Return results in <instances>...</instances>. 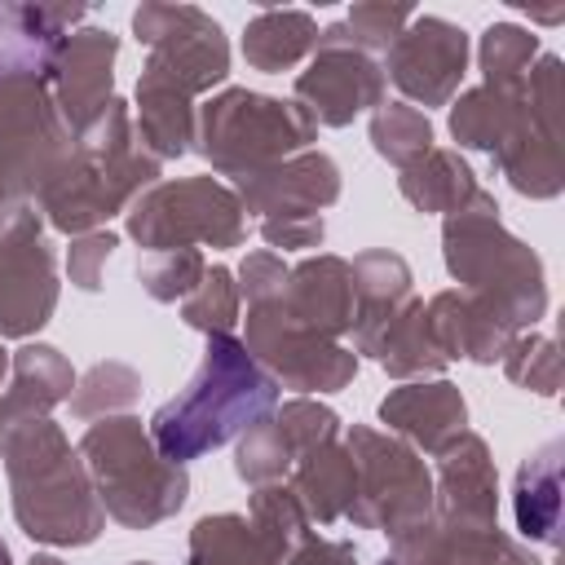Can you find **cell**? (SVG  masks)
Listing matches in <instances>:
<instances>
[{"mask_svg": "<svg viewBox=\"0 0 565 565\" xmlns=\"http://www.w3.org/2000/svg\"><path fill=\"white\" fill-rule=\"evenodd\" d=\"M0 459L9 472L13 521L26 539L49 547H84L106 530L93 477L49 415L0 424Z\"/></svg>", "mask_w": 565, "mask_h": 565, "instance_id": "6da1fadb", "label": "cell"}, {"mask_svg": "<svg viewBox=\"0 0 565 565\" xmlns=\"http://www.w3.org/2000/svg\"><path fill=\"white\" fill-rule=\"evenodd\" d=\"M278 406L274 375L243 349L234 335H207L203 362L190 375V384L168 397L150 415V441L163 459L190 463L234 437H243L256 419H265Z\"/></svg>", "mask_w": 565, "mask_h": 565, "instance_id": "7a4b0ae2", "label": "cell"}, {"mask_svg": "<svg viewBox=\"0 0 565 565\" xmlns=\"http://www.w3.org/2000/svg\"><path fill=\"white\" fill-rule=\"evenodd\" d=\"M154 177H159V159H150L141 150L132 115L115 97L84 132H75L71 159L40 190L35 212L53 230L79 238V234H93L97 225H106L110 216L128 212L132 199L154 185Z\"/></svg>", "mask_w": 565, "mask_h": 565, "instance_id": "3957f363", "label": "cell"}, {"mask_svg": "<svg viewBox=\"0 0 565 565\" xmlns=\"http://www.w3.org/2000/svg\"><path fill=\"white\" fill-rule=\"evenodd\" d=\"M441 256L459 291L499 318L508 331H530L547 313V282L543 260L503 230L499 203L486 190L463 212H450L441 225Z\"/></svg>", "mask_w": 565, "mask_h": 565, "instance_id": "277c9868", "label": "cell"}, {"mask_svg": "<svg viewBox=\"0 0 565 565\" xmlns=\"http://www.w3.org/2000/svg\"><path fill=\"white\" fill-rule=\"evenodd\" d=\"M79 459L93 477L97 503L124 530H150L185 508L190 472L159 455L137 415H106L84 428Z\"/></svg>", "mask_w": 565, "mask_h": 565, "instance_id": "5b68a950", "label": "cell"}, {"mask_svg": "<svg viewBox=\"0 0 565 565\" xmlns=\"http://www.w3.org/2000/svg\"><path fill=\"white\" fill-rule=\"evenodd\" d=\"M318 141L313 119L282 97L252 93V88H225L199 110L194 150L212 163V172L238 181L260 168H274Z\"/></svg>", "mask_w": 565, "mask_h": 565, "instance_id": "8992f818", "label": "cell"}, {"mask_svg": "<svg viewBox=\"0 0 565 565\" xmlns=\"http://www.w3.org/2000/svg\"><path fill=\"white\" fill-rule=\"evenodd\" d=\"M344 446L358 472L344 521H353L358 530H380L388 534V543L433 521V472L415 446L366 424H349Z\"/></svg>", "mask_w": 565, "mask_h": 565, "instance_id": "52a82bcc", "label": "cell"}, {"mask_svg": "<svg viewBox=\"0 0 565 565\" xmlns=\"http://www.w3.org/2000/svg\"><path fill=\"white\" fill-rule=\"evenodd\" d=\"M243 203V212L256 216L260 238L282 252L318 247L327 234L322 207L340 199V168L322 150H300L274 168H260L252 177H238L230 185Z\"/></svg>", "mask_w": 565, "mask_h": 565, "instance_id": "ba28073f", "label": "cell"}, {"mask_svg": "<svg viewBox=\"0 0 565 565\" xmlns=\"http://www.w3.org/2000/svg\"><path fill=\"white\" fill-rule=\"evenodd\" d=\"M128 234L141 252H177V247H238L247 238V212L230 185L216 177H181L154 181L132 199Z\"/></svg>", "mask_w": 565, "mask_h": 565, "instance_id": "9c48e42d", "label": "cell"}, {"mask_svg": "<svg viewBox=\"0 0 565 565\" xmlns=\"http://www.w3.org/2000/svg\"><path fill=\"white\" fill-rule=\"evenodd\" d=\"M132 31L146 44V66L137 84L168 88L181 97H199L230 75V40L212 13L199 4H141L132 13Z\"/></svg>", "mask_w": 565, "mask_h": 565, "instance_id": "30bf717a", "label": "cell"}, {"mask_svg": "<svg viewBox=\"0 0 565 565\" xmlns=\"http://www.w3.org/2000/svg\"><path fill=\"white\" fill-rule=\"evenodd\" d=\"M71 128L62 124L49 79L40 71L0 75V177L31 203L71 159Z\"/></svg>", "mask_w": 565, "mask_h": 565, "instance_id": "8fae6325", "label": "cell"}, {"mask_svg": "<svg viewBox=\"0 0 565 565\" xmlns=\"http://www.w3.org/2000/svg\"><path fill=\"white\" fill-rule=\"evenodd\" d=\"M561 106H565L561 57L539 53V62L530 66L525 93H521V110H516L508 137L499 141V150L490 154L494 168L503 172V181L525 199H556L565 190Z\"/></svg>", "mask_w": 565, "mask_h": 565, "instance_id": "7c38bea8", "label": "cell"}, {"mask_svg": "<svg viewBox=\"0 0 565 565\" xmlns=\"http://www.w3.org/2000/svg\"><path fill=\"white\" fill-rule=\"evenodd\" d=\"M309 534V516L287 481L256 486L247 512L199 516L190 530V565H282Z\"/></svg>", "mask_w": 565, "mask_h": 565, "instance_id": "4fadbf2b", "label": "cell"}, {"mask_svg": "<svg viewBox=\"0 0 565 565\" xmlns=\"http://www.w3.org/2000/svg\"><path fill=\"white\" fill-rule=\"evenodd\" d=\"M243 349L274 375V384L296 393H340L358 375V353L349 344L291 322L274 300L247 305Z\"/></svg>", "mask_w": 565, "mask_h": 565, "instance_id": "5bb4252c", "label": "cell"}, {"mask_svg": "<svg viewBox=\"0 0 565 565\" xmlns=\"http://www.w3.org/2000/svg\"><path fill=\"white\" fill-rule=\"evenodd\" d=\"M380 71L415 102V110L446 106L459 93V79L468 71V35H463V26H455L437 13H415L402 26V35L384 49Z\"/></svg>", "mask_w": 565, "mask_h": 565, "instance_id": "9a60e30c", "label": "cell"}, {"mask_svg": "<svg viewBox=\"0 0 565 565\" xmlns=\"http://www.w3.org/2000/svg\"><path fill=\"white\" fill-rule=\"evenodd\" d=\"M57 309V265L40 234V212L0 234V335L26 340Z\"/></svg>", "mask_w": 565, "mask_h": 565, "instance_id": "2e32d148", "label": "cell"}, {"mask_svg": "<svg viewBox=\"0 0 565 565\" xmlns=\"http://www.w3.org/2000/svg\"><path fill=\"white\" fill-rule=\"evenodd\" d=\"M296 106L313 128H344L362 110L384 106V71L353 44H313V62L296 75Z\"/></svg>", "mask_w": 565, "mask_h": 565, "instance_id": "e0dca14e", "label": "cell"}, {"mask_svg": "<svg viewBox=\"0 0 565 565\" xmlns=\"http://www.w3.org/2000/svg\"><path fill=\"white\" fill-rule=\"evenodd\" d=\"M115 53H119V40L102 26H79L62 35V44L53 49L44 79L71 137L84 132L115 102Z\"/></svg>", "mask_w": 565, "mask_h": 565, "instance_id": "ac0fdd59", "label": "cell"}, {"mask_svg": "<svg viewBox=\"0 0 565 565\" xmlns=\"http://www.w3.org/2000/svg\"><path fill=\"white\" fill-rule=\"evenodd\" d=\"M433 516L450 525H499V472L477 433H459L437 455Z\"/></svg>", "mask_w": 565, "mask_h": 565, "instance_id": "d6986e66", "label": "cell"}, {"mask_svg": "<svg viewBox=\"0 0 565 565\" xmlns=\"http://www.w3.org/2000/svg\"><path fill=\"white\" fill-rule=\"evenodd\" d=\"M380 424H388V433L406 446L437 459L459 433H468V406L450 380H406L380 402Z\"/></svg>", "mask_w": 565, "mask_h": 565, "instance_id": "ffe728a7", "label": "cell"}, {"mask_svg": "<svg viewBox=\"0 0 565 565\" xmlns=\"http://www.w3.org/2000/svg\"><path fill=\"white\" fill-rule=\"evenodd\" d=\"M274 305L291 322H300V327H309V331H318L327 340L349 335V327H353V274H349V260L331 256V252L305 256L300 265L287 269V282L274 296Z\"/></svg>", "mask_w": 565, "mask_h": 565, "instance_id": "44dd1931", "label": "cell"}, {"mask_svg": "<svg viewBox=\"0 0 565 565\" xmlns=\"http://www.w3.org/2000/svg\"><path fill=\"white\" fill-rule=\"evenodd\" d=\"M388 552L402 565H543L525 543H516L499 525H450L437 516L393 539Z\"/></svg>", "mask_w": 565, "mask_h": 565, "instance_id": "7402d4cb", "label": "cell"}, {"mask_svg": "<svg viewBox=\"0 0 565 565\" xmlns=\"http://www.w3.org/2000/svg\"><path fill=\"white\" fill-rule=\"evenodd\" d=\"M353 353H375L380 335L397 322V313L415 300V278H411V265L388 252V247H375V252H362L353 265Z\"/></svg>", "mask_w": 565, "mask_h": 565, "instance_id": "603a6c76", "label": "cell"}, {"mask_svg": "<svg viewBox=\"0 0 565 565\" xmlns=\"http://www.w3.org/2000/svg\"><path fill=\"white\" fill-rule=\"evenodd\" d=\"M75 22H84L79 4H0V75H44L53 49Z\"/></svg>", "mask_w": 565, "mask_h": 565, "instance_id": "cb8c5ba5", "label": "cell"}, {"mask_svg": "<svg viewBox=\"0 0 565 565\" xmlns=\"http://www.w3.org/2000/svg\"><path fill=\"white\" fill-rule=\"evenodd\" d=\"M424 313H428L433 340H437V349L446 353V362H450V358H468V362L490 366V362H499V358L508 353V344L516 340V331H508L499 318H490L481 305H472L459 287H455V291H437V296L424 305Z\"/></svg>", "mask_w": 565, "mask_h": 565, "instance_id": "d4e9b609", "label": "cell"}, {"mask_svg": "<svg viewBox=\"0 0 565 565\" xmlns=\"http://www.w3.org/2000/svg\"><path fill=\"white\" fill-rule=\"evenodd\" d=\"M287 486L291 494L300 499L309 525H335L344 521L349 503H353V486H358V472H353V455L340 437L305 450L291 472H287Z\"/></svg>", "mask_w": 565, "mask_h": 565, "instance_id": "484cf974", "label": "cell"}, {"mask_svg": "<svg viewBox=\"0 0 565 565\" xmlns=\"http://www.w3.org/2000/svg\"><path fill=\"white\" fill-rule=\"evenodd\" d=\"M75 371L53 344H22L9 362V388L0 393V424L49 415L53 406L71 402Z\"/></svg>", "mask_w": 565, "mask_h": 565, "instance_id": "4316f807", "label": "cell"}, {"mask_svg": "<svg viewBox=\"0 0 565 565\" xmlns=\"http://www.w3.org/2000/svg\"><path fill=\"white\" fill-rule=\"evenodd\" d=\"M561 463H565V441H543L516 468L512 512H516V530L530 543L556 547L561 539Z\"/></svg>", "mask_w": 565, "mask_h": 565, "instance_id": "83f0119b", "label": "cell"}, {"mask_svg": "<svg viewBox=\"0 0 565 565\" xmlns=\"http://www.w3.org/2000/svg\"><path fill=\"white\" fill-rule=\"evenodd\" d=\"M397 190L415 212H446V216L463 212L468 203H477L486 194L477 172L459 159V150H437V146L424 159H415L411 168H402Z\"/></svg>", "mask_w": 565, "mask_h": 565, "instance_id": "f1b7e54d", "label": "cell"}, {"mask_svg": "<svg viewBox=\"0 0 565 565\" xmlns=\"http://www.w3.org/2000/svg\"><path fill=\"white\" fill-rule=\"evenodd\" d=\"M318 44V22L305 9H265L243 31V57L252 71H291Z\"/></svg>", "mask_w": 565, "mask_h": 565, "instance_id": "f546056e", "label": "cell"}, {"mask_svg": "<svg viewBox=\"0 0 565 565\" xmlns=\"http://www.w3.org/2000/svg\"><path fill=\"white\" fill-rule=\"evenodd\" d=\"M137 141L150 159H181L185 150H194V128H199V115H194V102L181 97V93H168V88H150V84H137Z\"/></svg>", "mask_w": 565, "mask_h": 565, "instance_id": "4dcf8cb0", "label": "cell"}, {"mask_svg": "<svg viewBox=\"0 0 565 565\" xmlns=\"http://www.w3.org/2000/svg\"><path fill=\"white\" fill-rule=\"evenodd\" d=\"M393 380H424V375H441L446 371V353L437 349L433 340V327H428V313H424V300H411L397 322L380 335L375 353H371Z\"/></svg>", "mask_w": 565, "mask_h": 565, "instance_id": "1f68e13d", "label": "cell"}, {"mask_svg": "<svg viewBox=\"0 0 565 565\" xmlns=\"http://www.w3.org/2000/svg\"><path fill=\"white\" fill-rule=\"evenodd\" d=\"M521 93H525V88H521ZM521 93L490 88V84H477V88L459 93V102L450 106V137H455L463 150H486V154H494L499 141L508 137L516 110H521Z\"/></svg>", "mask_w": 565, "mask_h": 565, "instance_id": "d6a6232c", "label": "cell"}, {"mask_svg": "<svg viewBox=\"0 0 565 565\" xmlns=\"http://www.w3.org/2000/svg\"><path fill=\"white\" fill-rule=\"evenodd\" d=\"M477 57H481V75H486L481 84L521 93L530 79V66L539 62V35L516 22H494L481 31Z\"/></svg>", "mask_w": 565, "mask_h": 565, "instance_id": "836d02e7", "label": "cell"}, {"mask_svg": "<svg viewBox=\"0 0 565 565\" xmlns=\"http://www.w3.org/2000/svg\"><path fill=\"white\" fill-rule=\"evenodd\" d=\"M371 146L380 159H388L402 172L433 150V124L424 110L406 102H384L371 110Z\"/></svg>", "mask_w": 565, "mask_h": 565, "instance_id": "e575fe53", "label": "cell"}, {"mask_svg": "<svg viewBox=\"0 0 565 565\" xmlns=\"http://www.w3.org/2000/svg\"><path fill=\"white\" fill-rule=\"evenodd\" d=\"M411 18H415V9H411V4L366 0V4H353L344 22L322 26V31H318V40H322V44H353L358 53L375 57V53H384V49L402 35V26H406Z\"/></svg>", "mask_w": 565, "mask_h": 565, "instance_id": "d590c367", "label": "cell"}, {"mask_svg": "<svg viewBox=\"0 0 565 565\" xmlns=\"http://www.w3.org/2000/svg\"><path fill=\"white\" fill-rule=\"evenodd\" d=\"M137 397H141V375L128 362H97L75 380L71 411L79 419H106V415H128Z\"/></svg>", "mask_w": 565, "mask_h": 565, "instance_id": "8d00e7d4", "label": "cell"}, {"mask_svg": "<svg viewBox=\"0 0 565 565\" xmlns=\"http://www.w3.org/2000/svg\"><path fill=\"white\" fill-rule=\"evenodd\" d=\"M296 463V450L287 446L282 428L274 424V411L265 419H256L243 437H238V450H234V472L238 481H247L252 490L256 486H274V481H287Z\"/></svg>", "mask_w": 565, "mask_h": 565, "instance_id": "74e56055", "label": "cell"}, {"mask_svg": "<svg viewBox=\"0 0 565 565\" xmlns=\"http://www.w3.org/2000/svg\"><path fill=\"white\" fill-rule=\"evenodd\" d=\"M207 274V260L199 247H177V252H141L137 256V282L150 300L177 305L185 300Z\"/></svg>", "mask_w": 565, "mask_h": 565, "instance_id": "f35d334b", "label": "cell"}, {"mask_svg": "<svg viewBox=\"0 0 565 565\" xmlns=\"http://www.w3.org/2000/svg\"><path fill=\"white\" fill-rule=\"evenodd\" d=\"M238 282L225 265H207L203 282L181 300V322L203 335H234L238 322Z\"/></svg>", "mask_w": 565, "mask_h": 565, "instance_id": "ab89813d", "label": "cell"}, {"mask_svg": "<svg viewBox=\"0 0 565 565\" xmlns=\"http://www.w3.org/2000/svg\"><path fill=\"white\" fill-rule=\"evenodd\" d=\"M503 362V375L539 397H556L561 388V358H556V340L552 335H539V331H521L508 353L499 358Z\"/></svg>", "mask_w": 565, "mask_h": 565, "instance_id": "60d3db41", "label": "cell"}, {"mask_svg": "<svg viewBox=\"0 0 565 565\" xmlns=\"http://www.w3.org/2000/svg\"><path fill=\"white\" fill-rule=\"evenodd\" d=\"M119 247V238L110 230H93V234H79L71 243V256H66V269H71V282L79 291H97L102 287V269L110 260V252Z\"/></svg>", "mask_w": 565, "mask_h": 565, "instance_id": "b9f144b4", "label": "cell"}, {"mask_svg": "<svg viewBox=\"0 0 565 565\" xmlns=\"http://www.w3.org/2000/svg\"><path fill=\"white\" fill-rule=\"evenodd\" d=\"M287 282V265L278 252H247L238 265V296H247V305H265L282 291Z\"/></svg>", "mask_w": 565, "mask_h": 565, "instance_id": "7bdbcfd3", "label": "cell"}, {"mask_svg": "<svg viewBox=\"0 0 565 565\" xmlns=\"http://www.w3.org/2000/svg\"><path fill=\"white\" fill-rule=\"evenodd\" d=\"M282 565H358V547L349 539H322V534H305L291 556Z\"/></svg>", "mask_w": 565, "mask_h": 565, "instance_id": "ee69618b", "label": "cell"}, {"mask_svg": "<svg viewBox=\"0 0 565 565\" xmlns=\"http://www.w3.org/2000/svg\"><path fill=\"white\" fill-rule=\"evenodd\" d=\"M31 212H35V203H31L26 194H18V190L0 177V234H9V230H13L18 221H26Z\"/></svg>", "mask_w": 565, "mask_h": 565, "instance_id": "f6af8a7d", "label": "cell"}, {"mask_svg": "<svg viewBox=\"0 0 565 565\" xmlns=\"http://www.w3.org/2000/svg\"><path fill=\"white\" fill-rule=\"evenodd\" d=\"M31 565H66V561H57V556H31Z\"/></svg>", "mask_w": 565, "mask_h": 565, "instance_id": "bcb514c9", "label": "cell"}, {"mask_svg": "<svg viewBox=\"0 0 565 565\" xmlns=\"http://www.w3.org/2000/svg\"><path fill=\"white\" fill-rule=\"evenodd\" d=\"M0 565H13V556H9V543L0 539Z\"/></svg>", "mask_w": 565, "mask_h": 565, "instance_id": "7dc6e473", "label": "cell"}, {"mask_svg": "<svg viewBox=\"0 0 565 565\" xmlns=\"http://www.w3.org/2000/svg\"><path fill=\"white\" fill-rule=\"evenodd\" d=\"M4 371H9V353L0 349V384H4Z\"/></svg>", "mask_w": 565, "mask_h": 565, "instance_id": "c3c4849f", "label": "cell"}, {"mask_svg": "<svg viewBox=\"0 0 565 565\" xmlns=\"http://www.w3.org/2000/svg\"><path fill=\"white\" fill-rule=\"evenodd\" d=\"M380 565H402V561H397V556H393V552H388V556H384V561H380Z\"/></svg>", "mask_w": 565, "mask_h": 565, "instance_id": "681fc988", "label": "cell"}, {"mask_svg": "<svg viewBox=\"0 0 565 565\" xmlns=\"http://www.w3.org/2000/svg\"><path fill=\"white\" fill-rule=\"evenodd\" d=\"M132 565H150V561H132Z\"/></svg>", "mask_w": 565, "mask_h": 565, "instance_id": "f907efd6", "label": "cell"}]
</instances>
